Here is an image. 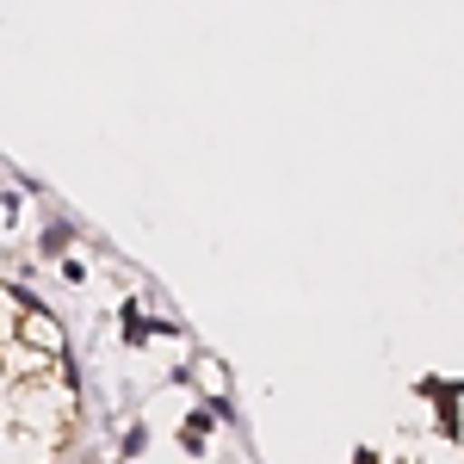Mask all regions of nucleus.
I'll return each mask as SVG.
<instances>
[{"instance_id": "nucleus-1", "label": "nucleus", "mask_w": 464, "mask_h": 464, "mask_svg": "<svg viewBox=\"0 0 464 464\" xmlns=\"http://www.w3.org/2000/svg\"><path fill=\"white\" fill-rule=\"evenodd\" d=\"M25 334H32L37 347H50V353L63 347V334H56V322H44V316H32V322H25Z\"/></svg>"}]
</instances>
